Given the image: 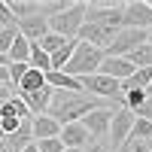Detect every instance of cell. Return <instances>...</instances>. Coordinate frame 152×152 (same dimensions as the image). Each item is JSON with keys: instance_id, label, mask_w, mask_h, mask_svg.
Returning a JSON list of instances; mask_svg holds the SVG:
<instances>
[{"instance_id": "36", "label": "cell", "mask_w": 152, "mask_h": 152, "mask_svg": "<svg viewBox=\"0 0 152 152\" xmlns=\"http://www.w3.org/2000/svg\"><path fill=\"white\" fill-rule=\"evenodd\" d=\"M64 152H79V149H64Z\"/></svg>"}, {"instance_id": "22", "label": "cell", "mask_w": 152, "mask_h": 152, "mask_svg": "<svg viewBox=\"0 0 152 152\" xmlns=\"http://www.w3.org/2000/svg\"><path fill=\"white\" fill-rule=\"evenodd\" d=\"M128 61L134 67H152V43H143L140 49H134L128 55Z\"/></svg>"}, {"instance_id": "5", "label": "cell", "mask_w": 152, "mask_h": 152, "mask_svg": "<svg viewBox=\"0 0 152 152\" xmlns=\"http://www.w3.org/2000/svg\"><path fill=\"white\" fill-rule=\"evenodd\" d=\"M146 43V31H131V28H122L113 43L104 49V58H128L134 49H140Z\"/></svg>"}, {"instance_id": "11", "label": "cell", "mask_w": 152, "mask_h": 152, "mask_svg": "<svg viewBox=\"0 0 152 152\" xmlns=\"http://www.w3.org/2000/svg\"><path fill=\"white\" fill-rule=\"evenodd\" d=\"M15 28H18V34H21L28 43H40L43 37L49 34V18H46V15H31V18L15 21Z\"/></svg>"}, {"instance_id": "16", "label": "cell", "mask_w": 152, "mask_h": 152, "mask_svg": "<svg viewBox=\"0 0 152 152\" xmlns=\"http://www.w3.org/2000/svg\"><path fill=\"white\" fill-rule=\"evenodd\" d=\"M6 6L15 15V21L31 18V15H43V0H6Z\"/></svg>"}, {"instance_id": "25", "label": "cell", "mask_w": 152, "mask_h": 152, "mask_svg": "<svg viewBox=\"0 0 152 152\" xmlns=\"http://www.w3.org/2000/svg\"><path fill=\"white\" fill-rule=\"evenodd\" d=\"M15 37H18V28H0V55L9 52V46L15 43Z\"/></svg>"}, {"instance_id": "32", "label": "cell", "mask_w": 152, "mask_h": 152, "mask_svg": "<svg viewBox=\"0 0 152 152\" xmlns=\"http://www.w3.org/2000/svg\"><path fill=\"white\" fill-rule=\"evenodd\" d=\"M9 64V61H6V55H0V67H6Z\"/></svg>"}, {"instance_id": "4", "label": "cell", "mask_w": 152, "mask_h": 152, "mask_svg": "<svg viewBox=\"0 0 152 152\" xmlns=\"http://www.w3.org/2000/svg\"><path fill=\"white\" fill-rule=\"evenodd\" d=\"M85 21L110 31L125 28V3H85Z\"/></svg>"}, {"instance_id": "38", "label": "cell", "mask_w": 152, "mask_h": 152, "mask_svg": "<svg viewBox=\"0 0 152 152\" xmlns=\"http://www.w3.org/2000/svg\"><path fill=\"white\" fill-rule=\"evenodd\" d=\"M0 137H3V134H0Z\"/></svg>"}, {"instance_id": "9", "label": "cell", "mask_w": 152, "mask_h": 152, "mask_svg": "<svg viewBox=\"0 0 152 152\" xmlns=\"http://www.w3.org/2000/svg\"><path fill=\"white\" fill-rule=\"evenodd\" d=\"M119 31H110V28H100V24H91V21H85L82 28H79V34H76V40L79 43H88V46H94V49H104L113 43V37H116Z\"/></svg>"}, {"instance_id": "15", "label": "cell", "mask_w": 152, "mask_h": 152, "mask_svg": "<svg viewBox=\"0 0 152 152\" xmlns=\"http://www.w3.org/2000/svg\"><path fill=\"white\" fill-rule=\"evenodd\" d=\"M46 85L55 88V91H82V82L73 79V76H67L64 70H49L46 73Z\"/></svg>"}, {"instance_id": "20", "label": "cell", "mask_w": 152, "mask_h": 152, "mask_svg": "<svg viewBox=\"0 0 152 152\" xmlns=\"http://www.w3.org/2000/svg\"><path fill=\"white\" fill-rule=\"evenodd\" d=\"M149 140H152V122L137 119V122H134V128H131L128 143H149ZM128 143H125V146H128Z\"/></svg>"}, {"instance_id": "13", "label": "cell", "mask_w": 152, "mask_h": 152, "mask_svg": "<svg viewBox=\"0 0 152 152\" xmlns=\"http://www.w3.org/2000/svg\"><path fill=\"white\" fill-rule=\"evenodd\" d=\"M134 70L137 67L131 64L128 58H104L100 67H97V73H104V76H110V79H116V82H125Z\"/></svg>"}, {"instance_id": "7", "label": "cell", "mask_w": 152, "mask_h": 152, "mask_svg": "<svg viewBox=\"0 0 152 152\" xmlns=\"http://www.w3.org/2000/svg\"><path fill=\"white\" fill-rule=\"evenodd\" d=\"M125 28H131V31H149L152 28L149 0H131V3H125Z\"/></svg>"}, {"instance_id": "1", "label": "cell", "mask_w": 152, "mask_h": 152, "mask_svg": "<svg viewBox=\"0 0 152 152\" xmlns=\"http://www.w3.org/2000/svg\"><path fill=\"white\" fill-rule=\"evenodd\" d=\"M100 107H110V104L85 94V91H55L46 116H52L58 125H70V122L85 119L91 110H100Z\"/></svg>"}, {"instance_id": "35", "label": "cell", "mask_w": 152, "mask_h": 152, "mask_svg": "<svg viewBox=\"0 0 152 152\" xmlns=\"http://www.w3.org/2000/svg\"><path fill=\"white\" fill-rule=\"evenodd\" d=\"M146 94H149V97H152V82H149V88H146Z\"/></svg>"}, {"instance_id": "30", "label": "cell", "mask_w": 152, "mask_h": 152, "mask_svg": "<svg viewBox=\"0 0 152 152\" xmlns=\"http://www.w3.org/2000/svg\"><path fill=\"white\" fill-rule=\"evenodd\" d=\"M125 149H128V152H152V146H149V143H128Z\"/></svg>"}, {"instance_id": "12", "label": "cell", "mask_w": 152, "mask_h": 152, "mask_svg": "<svg viewBox=\"0 0 152 152\" xmlns=\"http://www.w3.org/2000/svg\"><path fill=\"white\" fill-rule=\"evenodd\" d=\"M52 94H55V88L43 85L40 91H31V94H18V97L24 100V107H28L31 119H34V116H46V113H49V104H52Z\"/></svg>"}, {"instance_id": "8", "label": "cell", "mask_w": 152, "mask_h": 152, "mask_svg": "<svg viewBox=\"0 0 152 152\" xmlns=\"http://www.w3.org/2000/svg\"><path fill=\"white\" fill-rule=\"evenodd\" d=\"M113 107H100V110H91L85 119H79L82 122V128L91 134V140H104V137L110 134V122H113Z\"/></svg>"}, {"instance_id": "21", "label": "cell", "mask_w": 152, "mask_h": 152, "mask_svg": "<svg viewBox=\"0 0 152 152\" xmlns=\"http://www.w3.org/2000/svg\"><path fill=\"white\" fill-rule=\"evenodd\" d=\"M28 64H31L34 70H40V73H49V70H52V64H49V55H46L37 43H31V58H28Z\"/></svg>"}, {"instance_id": "17", "label": "cell", "mask_w": 152, "mask_h": 152, "mask_svg": "<svg viewBox=\"0 0 152 152\" xmlns=\"http://www.w3.org/2000/svg\"><path fill=\"white\" fill-rule=\"evenodd\" d=\"M46 85V73H40V70H28L21 76V82H18V88H15V94H31V91H40V88Z\"/></svg>"}, {"instance_id": "18", "label": "cell", "mask_w": 152, "mask_h": 152, "mask_svg": "<svg viewBox=\"0 0 152 152\" xmlns=\"http://www.w3.org/2000/svg\"><path fill=\"white\" fill-rule=\"evenodd\" d=\"M28 58H31V43L18 34L15 43H12L9 52H6V61H9V64H28Z\"/></svg>"}, {"instance_id": "24", "label": "cell", "mask_w": 152, "mask_h": 152, "mask_svg": "<svg viewBox=\"0 0 152 152\" xmlns=\"http://www.w3.org/2000/svg\"><path fill=\"white\" fill-rule=\"evenodd\" d=\"M64 43H67V40H64V37H58V34H52V31H49V34H46V37H43V40H40V43H37V46H40V49H43V52H46V55H55V52H58V49H61V46H64Z\"/></svg>"}, {"instance_id": "33", "label": "cell", "mask_w": 152, "mask_h": 152, "mask_svg": "<svg viewBox=\"0 0 152 152\" xmlns=\"http://www.w3.org/2000/svg\"><path fill=\"white\" fill-rule=\"evenodd\" d=\"M146 43H152V28H149V31H146Z\"/></svg>"}, {"instance_id": "27", "label": "cell", "mask_w": 152, "mask_h": 152, "mask_svg": "<svg viewBox=\"0 0 152 152\" xmlns=\"http://www.w3.org/2000/svg\"><path fill=\"white\" fill-rule=\"evenodd\" d=\"M0 28H15V15L9 12L6 0H0Z\"/></svg>"}, {"instance_id": "10", "label": "cell", "mask_w": 152, "mask_h": 152, "mask_svg": "<svg viewBox=\"0 0 152 152\" xmlns=\"http://www.w3.org/2000/svg\"><path fill=\"white\" fill-rule=\"evenodd\" d=\"M58 140H61L64 149H79V152H82L88 143H91V134L82 128V122H70V125H61Z\"/></svg>"}, {"instance_id": "19", "label": "cell", "mask_w": 152, "mask_h": 152, "mask_svg": "<svg viewBox=\"0 0 152 152\" xmlns=\"http://www.w3.org/2000/svg\"><path fill=\"white\" fill-rule=\"evenodd\" d=\"M76 43H79V40H67L55 55H49V64H52V70H64V64H67V61L73 58V52H76Z\"/></svg>"}, {"instance_id": "2", "label": "cell", "mask_w": 152, "mask_h": 152, "mask_svg": "<svg viewBox=\"0 0 152 152\" xmlns=\"http://www.w3.org/2000/svg\"><path fill=\"white\" fill-rule=\"evenodd\" d=\"M82 24H85V0H76V3H67L61 12H55L49 18V31L64 37V40H76Z\"/></svg>"}, {"instance_id": "34", "label": "cell", "mask_w": 152, "mask_h": 152, "mask_svg": "<svg viewBox=\"0 0 152 152\" xmlns=\"http://www.w3.org/2000/svg\"><path fill=\"white\" fill-rule=\"evenodd\" d=\"M21 152H37V146H34V143H31V146H28V149H21Z\"/></svg>"}, {"instance_id": "14", "label": "cell", "mask_w": 152, "mask_h": 152, "mask_svg": "<svg viewBox=\"0 0 152 152\" xmlns=\"http://www.w3.org/2000/svg\"><path fill=\"white\" fill-rule=\"evenodd\" d=\"M31 134H34V143L37 140H52V137L61 134V125L52 116H34L31 119Z\"/></svg>"}, {"instance_id": "29", "label": "cell", "mask_w": 152, "mask_h": 152, "mask_svg": "<svg viewBox=\"0 0 152 152\" xmlns=\"http://www.w3.org/2000/svg\"><path fill=\"white\" fill-rule=\"evenodd\" d=\"M137 119H146V122H152V97L146 100V104L137 110Z\"/></svg>"}, {"instance_id": "37", "label": "cell", "mask_w": 152, "mask_h": 152, "mask_svg": "<svg viewBox=\"0 0 152 152\" xmlns=\"http://www.w3.org/2000/svg\"><path fill=\"white\" fill-rule=\"evenodd\" d=\"M149 146H152V140H149Z\"/></svg>"}, {"instance_id": "28", "label": "cell", "mask_w": 152, "mask_h": 152, "mask_svg": "<svg viewBox=\"0 0 152 152\" xmlns=\"http://www.w3.org/2000/svg\"><path fill=\"white\" fill-rule=\"evenodd\" d=\"M82 152H116V149H113L107 140H91V143H88Z\"/></svg>"}, {"instance_id": "6", "label": "cell", "mask_w": 152, "mask_h": 152, "mask_svg": "<svg viewBox=\"0 0 152 152\" xmlns=\"http://www.w3.org/2000/svg\"><path fill=\"white\" fill-rule=\"evenodd\" d=\"M134 122H137V116L131 110H116L113 113V122H110V146L116 149V146H122L125 149V143H128V137H131V128H134Z\"/></svg>"}, {"instance_id": "26", "label": "cell", "mask_w": 152, "mask_h": 152, "mask_svg": "<svg viewBox=\"0 0 152 152\" xmlns=\"http://www.w3.org/2000/svg\"><path fill=\"white\" fill-rule=\"evenodd\" d=\"M34 146H37V152H64V146H61L58 137H52V140H37Z\"/></svg>"}, {"instance_id": "31", "label": "cell", "mask_w": 152, "mask_h": 152, "mask_svg": "<svg viewBox=\"0 0 152 152\" xmlns=\"http://www.w3.org/2000/svg\"><path fill=\"white\" fill-rule=\"evenodd\" d=\"M12 94H15V91H12L9 85H0V104H3V100H9Z\"/></svg>"}, {"instance_id": "3", "label": "cell", "mask_w": 152, "mask_h": 152, "mask_svg": "<svg viewBox=\"0 0 152 152\" xmlns=\"http://www.w3.org/2000/svg\"><path fill=\"white\" fill-rule=\"evenodd\" d=\"M100 61H104V52H100V49L88 46V43H76V52H73V58L64 64V73L73 76V79H85V76L97 73Z\"/></svg>"}, {"instance_id": "23", "label": "cell", "mask_w": 152, "mask_h": 152, "mask_svg": "<svg viewBox=\"0 0 152 152\" xmlns=\"http://www.w3.org/2000/svg\"><path fill=\"white\" fill-rule=\"evenodd\" d=\"M146 100H149L146 91H125V94H122V107H125V110H131L134 116H137V110H140Z\"/></svg>"}]
</instances>
